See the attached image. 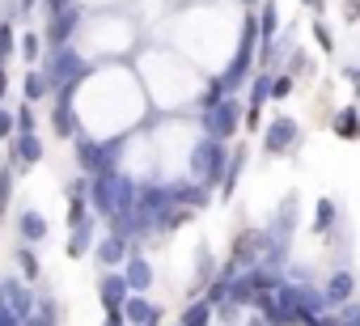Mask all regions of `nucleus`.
Segmentation results:
<instances>
[{"mask_svg":"<svg viewBox=\"0 0 360 326\" xmlns=\"http://www.w3.org/2000/svg\"><path fill=\"white\" fill-rule=\"evenodd\" d=\"M191 170L200 174V178H208V183H217L221 174H225V144L221 140H200L195 144V152H191Z\"/></svg>","mask_w":360,"mask_h":326,"instance_id":"obj_1","label":"nucleus"},{"mask_svg":"<svg viewBox=\"0 0 360 326\" xmlns=\"http://www.w3.org/2000/svg\"><path fill=\"white\" fill-rule=\"evenodd\" d=\"M238 115H242V106H238L233 98H225L221 106H212V110L204 115V131H208L212 140H229V136L238 131Z\"/></svg>","mask_w":360,"mask_h":326,"instance_id":"obj_2","label":"nucleus"},{"mask_svg":"<svg viewBox=\"0 0 360 326\" xmlns=\"http://www.w3.org/2000/svg\"><path fill=\"white\" fill-rule=\"evenodd\" d=\"M297 140H301V127L288 115H276V123L263 131V148L267 152H288V148H297Z\"/></svg>","mask_w":360,"mask_h":326,"instance_id":"obj_3","label":"nucleus"},{"mask_svg":"<svg viewBox=\"0 0 360 326\" xmlns=\"http://www.w3.org/2000/svg\"><path fill=\"white\" fill-rule=\"evenodd\" d=\"M352 292H356L352 271H335V275L326 280V292H322V296H326V305H339V309H343V305L352 301Z\"/></svg>","mask_w":360,"mask_h":326,"instance_id":"obj_4","label":"nucleus"},{"mask_svg":"<svg viewBox=\"0 0 360 326\" xmlns=\"http://www.w3.org/2000/svg\"><path fill=\"white\" fill-rule=\"evenodd\" d=\"M39 157H43V140L39 136H18L13 140V166L18 170H30Z\"/></svg>","mask_w":360,"mask_h":326,"instance_id":"obj_5","label":"nucleus"},{"mask_svg":"<svg viewBox=\"0 0 360 326\" xmlns=\"http://www.w3.org/2000/svg\"><path fill=\"white\" fill-rule=\"evenodd\" d=\"M123 280H127V288H136V292H144L148 284H153V267L136 254V259H127V271H123Z\"/></svg>","mask_w":360,"mask_h":326,"instance_id":"obj_6","label":"nucleus"},{"mask_svg":"<svg viewBox=\"0 0 360 326\" xmlns=\"http://www.w3.org/2000/svg\"><path fill=\"white\" fill-rule=\"evenodd\" d=\"M102 301H106V309H123L127 305V280L123 275H106L102 280Z\"/></svg>","mask_w":360,"mask_h":326,"instance_id":"obj_7","label":"nucleus"},{"mask_svg":"<svg viewBox=\"0 0 360 326\" xmlns=\"http://www.w3.org/2000/svg\"><path fill=\"white\" fill-rule=\"evenodd\" d=\"M72 30H77V9H60V13L51 18V30H47V34H51V43H64Z\"/></svg>","mask_w":360,"mask_h":326,"instance_id":"obj_8","label":"nucleus"},{"mask_svg":"<svg viewBox=\"0 0 360 326\" xmlns=\"http://www.w3.org/2000/svg\"><path fill=\"white\" fill-rule=\"evenodd\" d=\"M335 131H339L343 140H356V136H360V110H356V106L339 110V115H335Z\"/></svg>","mask_w":360,"mask_h":326,"instance_id":"obj_9","label":"nucleus"},{"mask_svg":"<svg viewBox=\"0 0 360 326\" xmlns=\"http://www.w3.org/2000/svg\"><path fill=\"white\" fill-rule=\"evenodd\" d=\"M123 250H127V242H123V233H115V237H106V242L98 246V259L115 267V263H123Z\"/></svg>","mask_w":360,"mask_h":326,"instance_id":"obj_10","label":"nucleus"},{"mask_svg":"<svg viewBox=\"0 0 360 326\" xmlns=\"http://www.w3.org/2000/svg\"><path fill=\"white\" fill-rule=\"evenodd\" d=\"M51 127H56V136H72L77 131V119H72V106L68 102H60V110L51 115Z\"/></svg>","mask_w":360,"mask_h":326,"instance_id":"obj_11","label":"nucleus"},{"mask_svg":"<svg viewBox=\"0 0 360 326\" xmlns=\"http://www.w3.org/2000/svg\"><path fill=\"white\" fill-rule=\"evenodd\" d=\"M43 233H47L43 216H39V212H22V237H26V242H39Z\"/></svg>","mask_w":360,"mask_h":326,"instance_id":"obj_12","label":"nucleus"},{"mask_svg":"<svg viewBox=\"0 0 360 326\" xmlns=\"http://www.w3.org/2000/svg\"><path fill=\"white\" fill-rule=\"evenodd\" d=\"M208 322H212V301H195L183 318V326H208Z\"/></svg>","mask_w":360,"mask_h":326,"instance_id":"obj_13","label":"nucleus"},{"mask_svg":"<svg viewBox=\"0 0 360 326\" xmlns=\"http://www.w3.org/2000/svg\"><path fill=\"white\" fill-rule=\"evenodd\" d=\"M318 221H314V233H326L330 225H335V204L330 200H318V212H314Z\"/></svg>","mask_w":360,"mask_h":326,"instance_id":"obj_14","label":"nucleus"},{"mask_svg":"<svg viewBox=\"0 0 360 326\" xmlns=\"http://www.w3.org/2000/svg\"><path fill=\"white\" fill-rule=\"evenodd\" d=\"M47 89H51V85H47L43 72H30V77H26V98H43Z\"/></svg>","mask_w":360,"mask_h":326,"instance_id":"obj_15","label":"nucleus"},{"mask_svg":"<svg viewBox=\"0 0 360 326\" xmlns=\"http://www.w3.org/2000/svg\"><path fill=\"white\" fill-rule=\"evenodd\" d=\"M339 326H360V301H347L339 309Z\"/></svg>","mask_w":360,"mask_h":326,"instance_id":"obj_16","label":"nucleus"},{"mask_svg":"<svg viewBox=\"0 0 360 326\" xmlns=\"http://www.w3.org/2000/svg\"><path fill=\"white\" fill-rule=\"evenodd\" d=\"M18 136H34V110L30 106L18 110Z\"/></svg>","mask_w":360,"mask_h":326,"instance_id":"obj_17","label":"nucleus"},{"mask_svg":"<svg viewBox=\"0 0 360 326\" xmlns=\"http://www.w3.org/2000/svg\"><path fill=\"white\" fill-rule=\"evenodd\" d=\"M9 187H13V170H0V216L9 208Z\"/></svg>","mask_w":360,"mask_h":326,"instance_id":"obj_18","label":"nucleus"},{"mask_svg":"<svg viewBox=\"0 0 360 326\" xmlns=\"http://www.w3.org/2000/svg\"><path fill=\"white\" fill-rule=\"evenodd\" d=\"M276 18H280L276 5H267V9H263V39H267V47H271V34H276Z\"/></svg>","mask_w":360,"mask_h":326,"instance_id":"obj_19","label":"nucleus"},{"mask_svg":"<svg viewBox=\"0 0 360 326\" xmlns=\"http://www.w3.org/2000/svg\"><path fill=\"white\" fill-rule=\"evenodd\" d=\"M292 93V77H271V98H288Z\"/></svg>","mask_w":360,"mask_h":326,"instance_id":"obj_20","label":"nucleus"},{"mask_svg":"<svg viewBox=\"0 0 360 326\" xmlns=\"http://www.w3.org/2000/svg\"><path fill=\"white\" fill-rule=\"evenodd\" d=\"M18 263H22L26 280H34V275H39V263H34V254H30V250H18Z\"/></svg>","mask_w":360,"mask_h":326,"instance_id":"obj_21","label":"nucleus"},{"mask_svg":"<svg viewBox=\"0 0 360 326\" xmlns=\"http://www.w3.org/2000/svg\"><path fill=\"white\" fill-rule=\"evenodd\" d=\"M13 131H18V115L0 110V140H5V136H13Z\"/></svg>","mask_w":360,"mask_h":326,"instance_id":"obj_22","label":"nucleus"},{"mask_svg":"<svg viewBox=\"0 0 360 326\" xmlns=\"http://www.w3.org/2000/svg\"><path fill=\"white\" fill-rule=\"evenodd\" d=\"M9 51H13V30H9V26H0V60H5Z\"/></svg>","mask_w":360,"mask_h":326,"instance_id":"obj_23","label":"nucleus"},{"mask_svg":"<svg viewBox=\"0 0 360 326\" xmlns=\"http://www.w3.org/2000/svg\"><path fill=\"white\" fill-rule=\"evenodd\" d=\"M22 56H26V60H34V56H39V39H34V34H26V39H22Z\"/></svg>","mask_w":360,"mask_h":326,"instance_id":"obj_24","label":"nucleus"},{"mask_svg":"<svg viewBox=\"0 0 360 326\" xmlns=\"http://www.w3.org/2000/svg\"><path fill=\"white\" fill-rule=\"evenodd\" d=\"M106 326H123V309H110V318H106Z\"/></svg>","mask_w":360,"mask_h":326,"instance_id":"obj_25","label":"nucleus"},{"mask_svg":"<svg viewBox=\"0 0 360 326\" xmlns=\"http://www.w3.org/2000/svg\"><path fill=\"white\" fill-rule=\"evenodd\" d=\"M5 89H9V85H5V68H0V98H5Z\"/></svg>","mask_w":360,"mask_h":326,"instance_id":"obj_26","label":"nucleus"},{"mask_svg":"<svg viewBox=\"0 0 360 326\" xmlns=\"http://www.w3.org/2000/svg\"><path fill=\"white\" fill-rule=\"evenodd\" d=\"M64 5H68V0H51V9H56V13H60V9H64Z\"/></svg>","mask_w":360,"mask_h":326,"instance_id":"obj_27","label":"nucleus"},{"mask_svg":"<svg viewBox=\"0 0 360 326\" xmlns=\"http://www.w3.org/2000/svg\"><path fill=\"white\" fill-rule=\"evenodd\" d=\"M18 5H22V9H30V5H34V0H18Z\"/></svg>","mask_w":360,"mask_h":326,"instance_id":"obj_28","label":"nucleus"},{"mask_svg":"<svg viewBox=\"0 0 360 326\" xmlns=\"http://www.w3.org/2000/svg\"><path fill=\"white\" fill-rule=\"evenodd\" d=\"M309 5H318V0H309Z\"/></svg>","mask_w":360,"mask_h":326,"instance_id":"obj_29","label":"nucleus"},{"mask_svg":"<svg viewBox=\"0 0 360 326\" xmlns=\"http://www.w3.org/2000/svg\"><path fill=\"white\" fill-rule=\"evenodd\" d=\"M242 5H250V0H242Z\"/></svg>","mask_w":360,"mask_h":326,"instance_id":"obj_30","label":"nucleus"}]
</instances>
